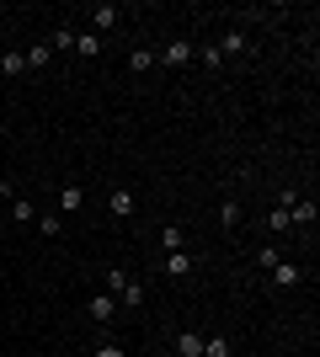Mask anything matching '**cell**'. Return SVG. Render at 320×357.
<instances>
[{
    "mask_svg": "<svg viewBox=\"0 0 320 357\" xmlns=\"http://www.w3.org/2000/svg\"><path fill=\"white\" fill-rule=\"evenodd\" d=\"M22 59H27V70H43V64H54V48H48V43H32Z\"/></svg>",
    "mask_w": 320,
    "mask_h": 357,
    "instance_id": "8",
    "label": "cell"
},
{
    "mask_svg": "<svg viewBox=\"0 0 320 357\" xmlns=\"http://www.w3.org/2000/svg\"><path fill=\"white\" fill-rule=\"evenodd\" d=\"M96 48H102V38H96V32H75V54H86V59H91Z\"/></svg>",
    "mask_w": 320,
    "mask_h": 357,
    "instance_id": "15",
    "label": "cell"
},
{
    "mask_svg": "<svg viewBox=\"0 0 320 357\" xmlns=\"http://www.w3.org/2000/svg\"><path fill=\"white\" fill-rule=\"evenodd\" d=\"M155 64H160V59H155V48H134V54H128V70H134V75L155 70Z\"/></svg>",
    "mask_w": 320,
    "mask_h": 357,
    "instance_id": "9",
    "label": "cell"
},
{
    "mask_svg": "<svg viewBox=\"0 0 320 357\" xmlns=\"http://www.w3.org/2000/svg\"><path fill=\"white\" fill-rule=\"evenodd\" d=\"M160 245H166V251H182V229H160Z\"/></svg>",
    "mask_w": 320,
    "mask_h": 357,
    "instance_id": "22",
    "label": "cell"
},
{
    "mask_svg": "<svg viewBox=\"0 0 320 357\" xmlns=\"http://www.w3.org/2000/svg\"><path fill=\"white\" fill-rule=\"evenodd\" d=\"M118 304H134V310H139V304H144V283H134V278H128V283L118 288Z\"/></svg>",
    "mask_w": 320,
    "mask_h": 357,
    "instance_id": "14",
    "label": "cell"
},
{
    "mask_svg": "<svg viewBox=\"0 0 320 357\" xmlns=\"http://www.w3.org/2000/svg\"><path fill=\"white\" fill-rule=\"evenodd\" d=\"M11 219L16 224H38V208H32L27 197H11Z\"/></svg>",
    "mask_w": 320,
    "mask_h": 357,
    "instance_id": "13",
    "label": "cell"
},
{
    "mask_svg": "<svg viewBox=\"0 0 320 357\" xmlns=\"http://www.w3.org/2000/svg\"><path fill=\"white\" fill-rule=\"evenodd\" d=\"M257 261H261V272H273L277 261H283V251H277V245H261V256H257Z\"/></svg>",
    "mask_w": 320,
    "mask_h": 357,
    "instance_id": "19",
    "label": "cell"
},
{
    "mask_svg": "<svg viewBox=\"0 0 320 357\" xmlns=\"http://www.w3.org/2000/svg\"><path fill=\"white\" fill-rule=\"evenodd\" d=\"M80 203H86V187H75V181H70V187H59V208H64V213H75Z\"/></svg>",
    "mask_w": 320,
    "mask_h": 357,
    "instance_id": "7",
    "label": "cell"
},
{
    "mask_svg": "<svg viewBox=\"0 0 320 357\" xmlns=\"http://www.w3.org/2000/svg\"><path fill=\"white\" fill-rule=\"evenodd\" d=\"M0 235H6V208H0Z\"/></svg>",
    "mask_w": 320,
    "mask_h": 357,
    "instance_id": "25",
    "label": "cell"
},
{
    "mask_svg": "<svg viewBox=\"0 0 320 357\" xmlns=\"http://www.w3.org/2000/svg\"><path fill=\"white\" fill-rule=\"evenodd\" d=\"M96 357H123V347L118 342H102V347H96Z\"/></svg>",
    "mask_w": 320,
    "mask_h": 357,
    "instance_id": "24",
    "label": "cell"
},
{
    "mask_svg": "<svg viewBox=\"0 0 320 357\" xmlns=\"http://www.w3.org/2000/svg\"><path fill=\"white\" fill-rule=\"evenodd\" d=\"M283 208H289V224H315V197H294V203H283Z\"/></svg>",
    "mask_w": 320,
    "mask_h": 357,
    "instance_id": "2",
    "label": "cell"
},
{
    "mask_svg": "<svg viewBox=\"0 0 320 357\" xmlns=\"http://www.w3.org/2000/svg\"><path fill=\"white\" fill-rule=\"evenodd\" d=\"M107 208H112V219H128V213H134V192H128V187H112V192H107Z\"/></svg>",
    "mask_w": 320,
    "mask_h": 357,
    "instance_id": "3",
    "label": "cell"
},
{
    "mask_svg": "<svg viewBox=\"0 0 320 357\" xmlns=\"http://www.w3.org/2000/svg\"><path fill=\"white\" fill-rule=\"evenodd\" d=\"M267 229H289V208H273V213H267Z\"/></svg>",
    "mask_w": 320,
    "mask_h": 357,
    "instance_id": "23",
    "label": "cell"
},
{
    "mask_svg": "<svg viewBox=\"0 0 320 357\" xmlns=\"http://www.w3.org/2000/svg\"><path fill=\"white\" fill-rule=\"evenodd\" d=\"M48 48H59V54H70V48H75V32H70V27H59V32H54V43H48Z\"/></svg>",
    "mask_w": 320,
    "mask_h": 357,
    "instance_id": "20",
    "label": "cell"
},
{
    "mask_svg": "<svg viewBox=\"0 0 320 357\" xmlns=\"http://www.w3.org/2000/svg\"><path fill=\"white\" fill-rule=\"evenodd\" d=\"M213 48H219V54H245V48H251V38H245L241 27H229V32H224V43H213Z\"/></svg>",
    "mask_w": 320,
    "mask_h": 357,
    "instance_id": "6",
    "label": "cell"
},
{
    "mask_svg": "<svg viewBox=\"0 0 320 357\" xmlns=\"http://www.w3.org/2000/svg\"><path fill=\"white\" fill-rule=\"evenodd\" d=\"M176 352L182 357H203V336L198 331H182V336H176Z\"/></svg>",
    "mask_w": 320,
    "mask_h": 357,
    "instance_id": "11",
    "label": "cell"
},
{
    "mask_svg": "<svg viewBox=\"0 0 320 357\" xmlns=\"http://www.w3.org/2000/svg\"><path fill=\"white\" fill-rule=\"evenodd\" d=\"M155 59H160V64H171V70H182V64H192V43H187V38H171V43L160 48Z\"/></svg>",
    "mask_w": 320,
    "mask_h": 357,
    "instance_id": "1",
    "label": "cell"
},
{
    "mask_svg": "<svg viewBox=\"0 0 320 357\" xmlns=\"http://www.w3.org/2000/svg\"><path fill=\"white\" fill-rule=\"evenodd\" d=\"M166 272L171 278H187V272H192V256L187 251H166Z\"/></svg>",
    "mask_w": 320,
    "mask_h": 357,
    "instance_id": "10",
    "label": "cell"
},
{
    "mask_svg": "<svg viewBox=\"0 0 320 357\" xmlns=\"http://www.w3.org/2000/svg\"><path fill=\"white\" fill-rule=\"evenodd\" d=\"M96 32H107V27H118V22H123V11H118V6H96Z\"/></svg>",
    "mask_w": 320,
    "mask_h": 357,
    "instance_id": "12",
    "label": "cell"
},
{
    "mask_svg": "<svg viewBox=\"0 0 320 357\" xmlns=\"http://www.w3.org/2000/svg\"><path fill=\"white\" fill-rule=\"evenodd\" d=\"M91 314H96V326L118 320V298H112V294H96V298H91Z\"/></svg>",
    "mask_w": 320,
    "mask_h": 357,
    "instance_id": "4",
    "label": "cell"
},
{
    "mask_svg": "<svg viewBox=\"0 0 320 357\" xmlns=\"http://www.w3.org/2000/svg\"><path fill=\"white\" fill-rule=\"evenodd\" d=\"M203 357H229V342L224 336H203Z\"/></svg>",
    "mask_w": 320,
    "mask_h": 357,
    "instance_id": "16",
    "label": "cell"
},
{
    "mask_svg": "<svg viewBox=\"0 0 320 357\" xmlns=\"http://www.w3.org/2000/svg\"><path fill=\"white\" fill-rule=\"evenodd\" d=\"M22 70H27L22 54H0V75H22Z\"/></svg>",
    "mask_w": 320,
    "mask_h": 357,
    "instance_id": "17",
    "label": "cell"
},
{
    "mask_svg": "<svg viewBox=\"0 0 320 357\" xmlns=\"http://www.w3.org/2000/svg\"><path fill=\"white\" fill-rule=\"evenodd\" d=\"M299 278H305V267H294V261H277V267H273V283L277 288H294Z\"/></svg>",
    "mask_w": 320,
    "mask_h": 357,
    "instance_id": "5",
    "label": "cell"
},
{
    "mask_svg": "<svg viewBox=\"0 0 320 357\" xmlns=\"http://www.w3.org/2000/svg\"><path fill=\"white\" fill-rule=\"evenodd\" d=\"M59 229H64V224H59V213H43V219H38V235H48V240H54Z\"/></svg>",
    "mask_w": 320,
    "mask_h": 357,
    "instance_id": "18",
    "label": "cell"
},
{
    "mask_svg": "<svg viewBox=\"0 0 320 357\" xmlns=\"http://www.w3.org/2000/svg\"><path fill=\"white\" fill-rule=\"evenodd\" d=\"M219 219H224V229H235V224H241V203H224V208H219Z\"/></svg>",
    "mask_w": 320,
    "mask_h": 357,
    "instance_id": "21",
    "label": "cell"
}]
</instances>
